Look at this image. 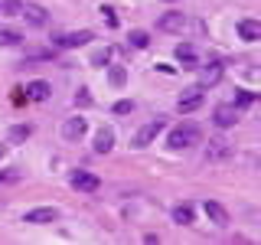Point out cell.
<instances>
[{
    "mask_svg": "<svg viewBox=\"0 0 261 245\" xmlns=\"http://www.w3.org/2000/svg\"><path fill=\"white\" fill-rule=\"evenodd\" d=\"M196 141H199V131H196L193 125H179L167 134V147L170 151H183V147H193Z\"/></svg>",
    "mask_w": 261,
    "mask_h": 245,
    "instance_id": "6da1fadb",
    "label": "cell"
},
{
    "mask_svg": "<svg viewBox=\"0 0 261 245\" xmlns=\"http://www.w3.org/2000/svg\"><path fill=\"white\" fill-rule=\"evenodd\" d=\"M202 102H206V85H193V88H186L183 98L176 102V108L183 111V114H190L196 108H202Z\"/></svg>",
    "mask_w": 261,
    "mask_h": 245,
    "instance_id": "7a4b0ae2",
    "label": "cell"
},
{
    "mask_svg": "<svg viewBox=\"0 0 261 245\" xmlns=\"http://www.w3.org/2000/svg\"><path fill=\"white\" fill-rule=\"evenodd\" d=\"M92 39H95L92 30H79V33H59V36H53V43L59 49H79V46L92 43Z\"/></svg>",
    "mask_w": 261,
    "mask_h": 245,
    "instance_id": "3957f363",
    "label": "cell"
},
{
    "mask_svg": "<svg viewBox=\"0 0 261 245\" xmlns=\"http://www.w3.org/2000/svg\"><path fill=\"white\" fill-rule=\"evenodd\" d=\"M163 128H167V121H163V118L147 121V125H144V128L134 134V141H130V144H134V147H147V144H153V141H157V134H160Z\"/></svg>",
    "mask_w": 261,
    "mask_h": 245,
    "instance_id": "277c9868",
    "label": "cell"
},
{
    "mask_svg": "<svg viewBox=\"0 0 261 245\" xmlns=\"http://www.w3.org/2000/svg\"><path fill=\"white\" fill-rule=\"evenodd\" d=\"M20 16L27 20V27H33V30L49 27V10H46V7H39V4H23Z\"/></svg>",
    "mask_w": 261,
    "mask_h": 245,
    "instance_id": "5b68a950",
    "label": "cell"
},
{
    "mask_svg": "<svg viewBox=\"0 0 261 245\" xmlns=\"http://www.w3.org/2000/svg\"><path fill=\"white\" fill-rule=\"evenodd\" d=\"M69 183H72V190H79V193H95L98 186H101V180H98V174H88V170H75V174L69 177Z\"/></svg>",
    "mask_w": 261,
    "mask_h": 245,
    "instance_id": "8992f818",
    "label": "cell"
},
{
    "mask_svg": "<svg viewBox=\"0 0 261 245\" xmlns=\"http://www.w3.org/2000/svg\"><path fill=\"white\" fill-rule=\"evenodd\" d=\"M85 131H88V121L82 118V114L62 121V137H65V141H82V137H85Z\"/></svg>",
    "mask_w": 261,
    "mask_h": 245,
    "instance_id": "52a82bcc",
    "label": "cell"
},
{
    "mask_svg": "<svg viewBox=\"0 0 261 245\" xmlns=\"http://www.w3.org/2000/svg\"><path fill=\"white\" fill-rule=\"evenodd\" d=\"M212 121H216V128H232V125H239V108H235L232 102H228V105H219V108L212 111Z\"/></svg>",
    "mask_w": 261,
    "mask_h": 245,
    "instance_id": "ba28073f",
    "label": "cell"
},
{
    "mask_svg": "<svg viewBox=\"0 0 261 245\" xmlns=\"http://www.w3.org/2000/svg\"><path fill=\"white\" fill-rule=\"evenodd\" d=\"M202 209H206V216L212 219V226H216V229H225V226H228V209L222 206V203L202 200Z\"/></svg>",
    "mask_w": 261,
    "mask_h": 245,
    "instance_id": "9c48e42d",
    "label": "cell"
},
{
    "mask_svg": "<svg viewBox=\"0 0 261 245\" xmlns=\"http://www.w3.org/2000/svg\"><path fill=\"white\" fill-rule=\"evenodd\" d=\"M157 27H160L163 33H183V30H186V16L179 13V10H167V13L160 16Z\"/></svg>",
    "mask_w": 261,
    "mask_h": 245,
    "instance_id": "30bf717a",
    "label": "cell"
},
{
    "mask_svg": "<svg viewBox=\"0 0 261 245\" xmlns=\"http://www.w3.org/2000/svg\"><path fill=\"white\" fill-rule=\"evenodd\" d=\"M27 226H43V223H56L59 219V209H53V206H39V209H30L27 216Z\"/></svg>",
    "mask_w": 261,
    "mask_h": 245,
    "instance_id": "8fae6325",
    "label": "cell"
},
{
    "mask_svg": "<svg viewBox=\"0 0 261 245\" xmlns=\"http://www.w3.org/2000/svg\"><path fill=\"white\" fill-rule=\"evenodd\" d=\"M23 95L33 98V102H46V98L53 95V88H49L46 79H33V82H27V92H23Z\"/></svg>",
    "mask_w": 261,
    "mask_h": 245,
    "instance_id": "7c38bea8",
    "label": "cell"
},
{
    "mask_svg": "<svg viewBox=\"0 0 261 245\" xmlns=\"http://www.w3.org/2000/svg\"><path fill=\"white\" fill-rule=\"evenodd\" d=\"M239 36L245 39V43H258L261 39V23L258 20H242L239 23Z\"/></svg>",
    "mask_w": 261,
    "mask_h": 245,
    "instance_id": "4fadbf2b",
    "label": "cell"
},
{
    "mask_svg": "<svg viewBox=\"0 0 261 245\" xmlns=\"http://www.w3.org/2000/svg\"><path fill=\"white\" fill-rule=\"evenodd\" d=\"M219 79H222V62H219V59H212V62L202 65V82H199V85H216Z\"/></svg>",
    "mask_w": 261,
    "mask_h": 245,
    "instance_id": "5bb4252c",
    "label": "cell"
},
{
    "mask_svg": "<svg viewBox=\"0 0 261 245\" xmlns=\"http://www.w3.org/2000/svg\"><path fill=\"white\" fill-rule=\"evenodd\" d=\"M170 216H173L176 226H193V206L190 203H176V206L170 209Z\"/></svg>",
    "mask_w": 261,
    "mask_h": 245,
    "instance_id": "9a60e30c",
    "label": "cell"
},
{
    "mask_svg": "<svg viewBox=\"0 0 261 245\" xmlns=\"http://www.w3.org/2000/svg\"><path fill=\"white\" fill-rule=\"evenodd\" d=\"M111 147H114V128H101L95 134V151L98 154H108Z\"/></svg>",
    "mask_w": 261,
    "mask_h": 245,
    "instance_id": "2e32d148",
    "label": "cell"
},
{
    "mask_svg": "<svg viewBox=\"0 0 261 245\" xmlns=\"http://www.w3.org/2000/svg\"><path fill=\"white\" fill-rule=\"evenodd\" d=\"M235 98H232V105H235V108H251V105H255V92H248V88H235V92H232Z\"/></svg>",
    "mask_w": 261,
    "mask_h": 245,
    "instance_id": "e0dca14e",
    "label": "cell"
},
{
    "mask_svg": "<svg viewBox=\"0 0 261 245\" xmlns=\"http://www.w3.org/2000/svg\"><path fill=\"white\" fill-rule=\"evenodd\" d=\"M176 59L183 62V65H196V62H199V56H196V49L190 43H179L176 46Z\"/></svg>",
    "mask_w": 261,
    "mask_h": 245,
    "instance_id": "ac0fdd59",
    "label": "cell"
},
{
    "mask_svg": "<svg viewBox=\"0 0 261 245\" xmlns=\"http://www.w3.org/2000/svg\"><path fill=\"white\" fill-rule=\"evenodd\" d=\"M23 43V33L10 30V27H0V46H20Z\"/></svg>",
    "mask_w": 261,
    "mask_h": 245,
    "instance_id": "d6986e66",
    "label": "cell"
},
{
    "mask_svg": "<svg viewBox=\"0 0 261 245\" xmlns=\"http://www.w3.org/2000/svg\"><path fill=\"white\" fill-rule=\"evenodd\" d=\"M127 43L134 46V49H147V46H150V33H144V30H130Z\"/></svg>",
    "mask_w": 261,
    "mask_h": 245,
    "instance_id": "ffe728a7",
    "label": "cell"
},
{
    "mask_svg": "<svg viewBox=\"0 0 261 245\" xmlns=\"http://www.w3.org/2000/svg\"><path fill=\"white\" fill-rule=\"evenodd\" d=\"M20 10H23V0H0V13L20 16Z\"/></svg>",
    "mask_w": 261,
    "mask_h": 245,
    "instance_id": "44dd1931",
    "label": "cell"
},
{
    "mask_svg": "<svg viewBox=\"0 0 261 245\" xmlns=\"http://www.w3.org/2000/svg\"><path fill=\"white\" fill-rule=\"evenodd\" d=\"M108 79H111V85H114V88H121V85H124V82H127V72L121 69V65H111Z\"/></svg>",
    "mask_w": 261,
    "mask_h": 245,
    "instance_id": "7402d4cb",
    "label": "cell"
},
{
    "mask_svg": "<svg viewBox=\"0 0 261 245\" xmlns=\"http://www.w3.org/2000/svg\"><path fill=\"white\" fill-rule=\"evenodd\" d=\"M30 134H33L30 125H13V128H10V141H27Z\"/></svg>",
    "mask_w": 261,
    "mask_h": 245,
    "instance_id": "603a6c76",
    "label": "cell"
},
{
    "mask_svg": "<svg viewBox=\"0 0 261 245\" xmlns=\"http://www.w3.org/2000/svg\"><path fill=\"white\" fill-rule=\"evenodd\" d=\"M225 154H228V144H222V141H216V144H209L206 157H225Z\"/></svg>",
    "mask_w": 261,
    "mask_h": 245,
    "instance_id": "cb8c5ba5",
    "label": "cell"
},
{
    "mask_svg": "<svg viewBox=\"0 0 261 245\" xmlns=\"http://www.w3.org/2000/svg\"><path fill=\"white\" fill-rule=\"evenodd\" d=\"M127 111H134V102H127V98L114 102V114H127Z\"/></svg>",
    "mask_w": 261,
    "mask_h": 245,
    "instance_id": "d4e9b609",
    "label": "cell"
},
{
    "mask_svg": "<svg viewBox=\"0 0 261 245\" xmlns=\"http://www.w3.org/2000/svg\"><path fill=\"white\" fill-rule=\"evenodd\" d=\"M92 62H95V65H108V62H111V49H101V53H95Z\"/></svg>",
    "mask_w": 261,
    "mask_h": 245,
    "instance_id": "484cf974",
    "label": "cell"
},
{
    "mask_svg": "<svg viewBox=\"0 0 261 245\" xmlns=\"http://www.w3.org/2000/svg\"><path fill=\"white\" fill-rule=\"evenodd\" d=\"M101 16L108 20V27H118V16H114V10H111V7H101Z\"/></svg>",
    "mask_w": 261,
    "mask_h": 245,
    "instance_id": "4316f807",
    "label": "cell"
},
{
    "mask_svg": "<svg viewBox=\"0 0 261 245\" xmlns=\"http://www.w3.org/2000/svg\"><path fill=\"white\" fill-rule=\"evenodd\" d=\"M16 180V170H0V183H13Z\"/></svg>",
    "mask_w": 261,
    "mask_h": 245,
    "instance_id": "83f0119b",
    "label": "cell"
},
{
    "mask_svg": "<svg viewBox=\"0 0 261 245\" xmlns=\"http://www.w3.org/2000/svg\"><path fill=\"white\" fill-rule=\"evenodd\" d=\"M4 154H7V147H0V157H4Z\"/></svg>",
    "mask_w": 261,
    "mask_h": 245,
    "instance_id": "f1b7e54d",
    "label": "cell"
},
{
    "mask_svg": "<svg viewBox=\"0 0 261 245\" xmlns=\"http://www.w3.org/2000/svg\"><path fill=\"white\" fill-rule=\"evenodd\" d=\"M163 4H173V0H163Z\"/></svg>",
    "mask_w": 261,
    "mask_h": 245,
    "instance_id": "f546056e",
    "label": "cell"
}]
</instances>
